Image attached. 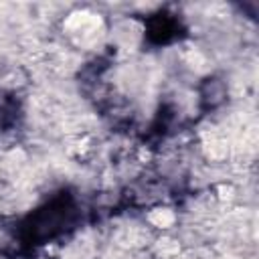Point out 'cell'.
<instances>
[{"label": "cell", "mask_w": 259, "mask_h": 259, "mask_svg": "<svg viewBox=\"0 0 259 259\" xmlns=\"http://www.w3.org/2000/svg\"><path fill=\"white\" fill-rule=\"evenodd\" d=\"M148 221L152 225H156V227H170L174 223V214L168 208H156V210H152L148 214Z\"/></svg>", "instance_id": "6da1fadb"}, {"label": "cell", "mask_w": 259, "mask_h": 259, "mask_svg": "<svg viewBox=\"0 0 259 259\" xmlns=\"http://www.w3.org/2000/svg\"><path fill=\"white\" fill-rule=\"evenodd\" d=\"M206 154H208L210 158H214V160L225 158V156H227V146H225V142H221V140H210V142L206 144Z\"/></svg>", "instance_id": "7a4b0ae2"}, {"label": "cell", "mask_w": 259, "mask_h": 259, "mask_svg": "<svg viewBox=\"0 0 259 259\" xmlns=\"http://www.w3.org/2000/svg\"><path fill=\"white\" fill-rule=\"evenodd\" d=\"M158 249H160V253H164V255H170V253H178V245H176L174 241H160Z\"/></svg>", "instance_id": "3957f363"}]
</instances>
